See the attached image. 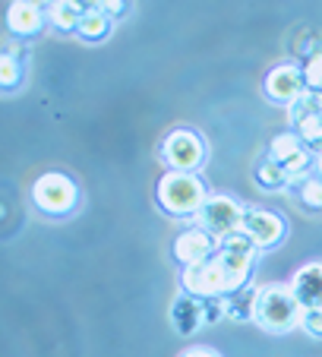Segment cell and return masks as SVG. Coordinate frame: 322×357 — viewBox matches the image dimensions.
Segmentation results:
<instances>
[{
    "mask_svg": "<svg viewBox=\"0 0 322 357\" xmlns=\"http://www.w3.org/2000/svg\"><path fill=\"white\" fill-rule=\"evenodd\" d=\"M303 79H307V92L322 95V54H309L303 61Z\"/></svg>",
    "mask_w": 322,
    "mask_h": 357,
    "instance_id": "obj_20",
    "label": "cell"
},
{
    "mask_svg": "<svg viewBox=\"0 0 322 357\" xmlns=\"http://www.w3.org/2000/svg\"><path fill=\"white\" fill-rule=\"evenodd\" d=\"M256 303H259V288L256 284H247L237 294L224 297V313L234 323H256Z\"/></svg>",
    "mask_w": 322,
    "mask_h": 357,
    "instance_id": "obj_15",
    "label": "cell"
},
{
    "mask_svg": "<svg viewBox=\"0 0 322 357\" xmlns=\"http://www.w3.org/2000/svg\"><path fill=\"white\" fill-rule=\"evenodd\" d=\"M291 123L294 133L307 142L313 152L322 149V108H319V95L307 92L297 105H291Z\"/></svg>",
    "mask_w": 322,
    "mask_h": 357,
    "instance_id": "obj_10",
    "label": "cell"
},
{
    "mask_svg": "<svg viewBox=\"0 0 322 357\" xmlns=\"http://www.w3.org/2000/svg\"><path fill=\"white\" fill-rule=\"evenodd\" d=\"M32 206L47 218H67L79 209V183L63 171H47L32 183Z\"/></svg>",
    "mask_w": 322,
    "mask_h": 357,
    "instance_id": "obj_4",
    "label": "cell"
},
{
    "mask_svg": "<svg viewBox=\"0 0 322 357\" xmlns=\"http://www.w3.org/2000/svg\"><path fill=\"white\" fill-rule=\"evenodd\" d=\"M181 357H222L215 348H206V344H199V348H190V351H183Z\"/></svg>",
    "mask_w": 322,
    "mask_h": 357,
    "instance_id": "obj_25",
    "label": "cell"
},
{
    "mask_svg": "<svg viewBox=\"0 0 322 357\" xmlns=\"http://www.w3.org/2000/svg\"><path fill=\"white\" fill-rule=\"evenodd\" d=\"M101 10H105L111 20H121V16L130 13V3H121V0H107V3H98Z\"/></svg>",
    "mask_w": 322,
    "mask_h": 357,
    "instance_id": "obj_24",
    "label": "cell"
},
{
    "mask_svg": "<svg viewBox=\"0 0 322 357\" xmlns=\"http://www.w3.org/2000/svg\"><path fill=\"white\" fill-rule=\"evenodd\" d=\"M171 326L181 335H193L199 326H206V310H202V301L183 291L174 303H171Z\"/></svg>",
    "mask_w": 322,
    "mask_h": 357,
    "instance_id": "obj_14",
    "label": "cell"
},
{
    "mask_svg": "<svg viewBox=\"0 0 322 357\" xmlns=\"http://www.w3.org/2000/svg\"><path fill=\"white\" fill-rule=\"evenodd\" d=\"M262 92L272 105H297V101L307 95V79H303V67L297 63H278L275 70L266 73V82H262Z\"/></svg>",
    "mask_w": 322,
    "mask_h": 357,
    "instance_id": "obj_8",
    "label": "cell"
},
{
    "mask_svg": "<svg viewBox=\"0 0 322 357\" xmlns=\"http://www.w3.org/2000/svg\"><path fill=\"white\" fill-rule=\"evenodd\" d=\"M268 158H275V162L291 174V181L294 183L309 181L313 171H316V152L294 133V130L278 133L275 139L268 142Z\"/></svg>",
    "mask_w": 322,
    "mask_h": 357,
    "instance_id": "obj_6",
    "label": "cell"
},
{
    "mask_svg": "<svg viewBox=\"0 0 322 357\" xmlns=\"http://www.w3.org/2000/svg\"><path fill=\"white\" fill-rule=\"evenodd\" d=\"M22 76H26V63H22V54L16 51L13 45L3 47V57H0V82H3V89H16L22 82Z\"/></svg>",
    "mask_w": 322,
    "mask_h": 357,
    "instance_id": "obj_19",
    "label": "cell"
},
{
    "mask_svg": "<svg viewBox=\"0 0 322 357\" xmlns=\"http://www.w3.org/2000/svg\"><path fill=\"white\" fill-rule=\"evenodd\" d=\"M89 3H73V0H57V3H47V22L61 32H76L86 16Z\"/></svg>",
    "mask_w": 322,
    "mask_h": 357,
    "instance_id": "obj_18",
    "label": "cell"
},
{
    "mask_svg": "<svg viewBox=\"0 0 322 357\" xmlns=\"http://www.w3.org/2000/svg\"><path fill=\"white\" fill-rule=\"evenodd\" d=\"M303 317L300 301L294 297L291 284H266L259 288V303H256V326L272 335H284V332L297 329Z\"/></svg>",
    "mask_w": 322,
    "mask_h": 357,
    "instance_id": "obj_3",
    "label": "cell"
},
{
    "mask_svg": "<svg viewBox=\"0 0 322 357\" xmlns=\"http://www.w3.org/2000/svg\"><path fill=\"white\" fill-rule=\"evenodd\" d=\"M253 177H256V183H259L266 193H284V190L291 187V174L282 168V165L275 162V158H259L256 162V168H253Z\"/></svg>",
    "mask_w": 322,
    "mask_h": 357,
    "instance_id": "obj_17",
    "label": "cell"
},
{
    "mask_svg": "<svg viewBox=\"0 0 322 357\" xmlns=\"http://www.w3.org/2000/svg\"><path fill=\"white\" fill-rule=\"evenodd\" d=\"M155 199H158L161 212L171 218H199L202 206L208 202V190L199 174L168 171L155 187Z\"/></svg>",
    "mask_w": 322,
    "mask_h": 357,
    "instance_id": "obj_2",
    "label": "cell"
},
{
    "mask_svg": "<svg viewBox=\"0 0 322 357\" xmlns=\"http://www.w3.org/2000/svg\"><path fill=\"white\" fill-rule=\"evenodd\" d=\"M300 329H303V335H309V338H316V342H322V310H303Z\"/></svg>",
    "mask_w": 322,
    "mask_h": 357,
    "instance_id": "obj_22",
    "label": "cell"
},
{
    "mask_svg": "<svg viewBox=\"0 0 322 357\" xmlns=\"http://www.w3.org/2000/svg\"><path fill=\"white\" fill-rule=\"evenodd\" d=\"M291 291L303 310H322V263H307L294 272Z\"/></svg>",
    "mask_w": 322,
    "mask_h": 357,
    "instance_id": "obj_13",
    "label": "cell"
},
{
    "mask_svg": "<svg viewBox=\"0 0 322 357\" xmlns=\"http://www.w3.org/2000/svg\"><path fill=\"white\" fill-rule=\"evenodd\" d=\"M158 158L164 162L168 171L196 174V171H202V165H206V158H208V146H206V139H202V133L181 127V130H171V133L161 139Z\"/></svg>",
    "mask_w": 322,
    "mask_h": 357,
    "instance_id": "obj_5",
    "label": "cell"
},
{
    "mask_svg": "<svg viewBox=\"0 0 322 357\" xmlns=\"http://www.w3.org/2000/svg\"><path fill=\"white\" fill-rule=\"evenodd\" d=\"M215 253H218V237H212L206 228H199V225L187 228L183 234H177V241H174V257L183 269L206 263Z\"/></svg>",
    "mask_w": 322,
    "mask_h": 357,
    "instance_id": "obj_11",
    "label": "cell"
},
{
    "mask_svg": "<svg viewBox=\"0 0 322 357\" xmlns=\"http://www.w3.org/2000/svg\"><path fill=\"white\" fill-rule=\"evenodd\" d=\"M300 202L307 209H322V177H309L300 183Z\"/></svg>",
    "mask_w": 322,
    "mask_h": 357,
    "instance_id": "obj_21",
    "label": "cell"
},
{
    "mask_svg": "<svg viewBox=\"0 0 322 357\" xmlns=\"http://www.w3.org/2000/svg\"><path fill=\"white\" fill-rule=\"evenodd\" d=\"M202 310H206V326L228 317V313H224V297H206V301H202Z\"/></svg>",
    "mask_w": 322,
    "mask_h": 357,
    "instance_id": "obj_23",
    "label": "cell"
},
{
    "mask_svg": "<svg viewBox=\"0 0 322 357\" xmlns=\"http://www.w3.org/2000/svg\"><path fill=\"white\" fill-rule=\"evenodd\" d=\"M253 272H256V257L218 247V253L212 259L183 269L181 284L187 294L199 297V301H206V297H228V294H237L240 288H247Z\"/></svg>",
    "mask_w": 322,
    "mask_h": 357,
    "instance_id": "obj_1",
    "label": "cell"
},
{
    "mask_svg": "<svg viewBox=\"0 0 322 357\" xmlns=\"http://www.w3.org/2000/svg\"><path fill=\"white\" fill-rule=\"evenodd\" d=\"M47 22V10L32 0H16L7 10V29L16 38H35Z\"/></svg>",
    "mask_w": 322,
    "mask_h": 357,
    "instance_id": "obj_12",
    "label": "cell"
},
{
    "mask_svg": "<svg viewBox=\"0 0 322 357\" xmlns=\"http://www.w3.org/2000/svg\"><path fill=\"white\" fill-rule=\"evenodd\" d=\"M319 108H322V95H319Z\"/></svg>",
    "mask_w": 322,
    "mask_h": 357,
    "instance_id": "obj_27",
    "label": "cell"
},
{
    "mask_svg": "<svg viewBox=\"0 0 322 357\" xmlns=\"http://www.w3.org/2000/svg\"><path fill=\"white\" fill-rule=\"evenodd\" d=\"M316 177H322V149L316 152Z\"/></svg>",
    "mask_w": 322,
    "mask_h": 357,
    "instance_id": "obj_26",
    "label": "cell"
},
{
    "mask_svg": "<svg viewBox=\"0 0 322 357\" xmlns=\"http://www.w3.org/2000/svg\"><path fill=\"white\" fill-rule=\"evenodd\" d=\"M243 215H247V206L240 199L228 193H215L208 196V202L199 212V228H206L212 237L224 241V237L237 234L243 228Z\"/></svg>",
    "mask_w": 322,
    "mask_h": 357,
    "instance_id": "obj_7",
    "label": "cell"
},
{
    "mask_svg": "<svg viewBox=\"0 0 322 357\" xmlns=\"http://www.w3.org/2000/svg\"><path fill=\"white\" fill-rule=\"evenodd\" d=\"M111 29H114V20H111L98 3H89V10H86V16H82L76 35H79L82 41H89V45H98V41H105L107 35H111Z\"/></svg>",
    "mask_w": 322,
    "mask_h": 357,
    "instance_id": "obj_16",
    "label": "cell"
},
{
    "mask_svg": "<svg viewBox=\"0 0 322 357\" xmlns=\"http://www.w3.org/2000/svg\"><path fill=\"white\" fill-rule=\"evenodd\" d=\"M240 231L253 241L256 250H275L278 243L284 241V234H288V222H284L278 212L247 206V215H243V228Z\"/></svg>",
    "mask_w": 322,
    "mask_h": 357,
    "instance_id": "obj_9",
    "label": "cell"
}]
</instances>
